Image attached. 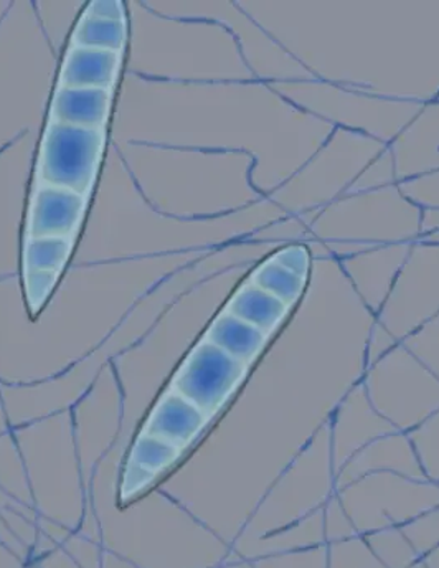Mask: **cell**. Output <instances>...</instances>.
Returning a JSON list of instances; mask_svg holds the SVG:
<instances>
[{
	"instance_id": "277c9868",
	"label": "cell",
	"mask_w": 439,
	"mask_h": 568,
	"mask_svg": "<svg viewBox=\"0 0 439 568\" xmlns=\"http://www.w3.org/2000/svg\"><path fill=\"white\" fill-rule=\"evenodd\" d=\"M204 425V412L195 407L187 398L178 395L177 392H172L155 405L144 433L157 436V438L182 448L202 432Z\"/></svg>"
},
{
	"instance_id": "ba28073f",
	"label": "cell",
	"mask_w": 439,
	"mask_h": 568,
	"mask_svg": "<svg viewBox=\"0 0 439 568\" xmlns=\"http://www.w3.org/2000/svg\"><path fill=\"white\" fill-rule=\"evenodd\" d=\"M286 306L282 300L262 290L255 283L245 284L228 304V313L245 323L252 324L256 329L268 333L286 314Z\"/></svg>"
},
{
	"instance_id": "3957f363",
	"label": "cell",
	"mask_w": 439,
	"mask_h": 568,
	"mask_svg": "<svg viewBox=\"0 0 439 568\" xmlns=\"http://www.w3.org/2000/svg\"><path fill=\"white\" fill-rule=\"evenodd\" d=\"M84 205L86 202L78 192L53 185H40L30 207L29 235L32 239H69L78 229Z\"/></svg>"
},
{
	"instance_id": "6da1fadb",
	"label": "cell",
	"mask_w": 439,
	"mask_h": 568,
	"mask_svg": "<svg viewBox=\"0 0 439 568\" xmlns=\"http://www.w3.org/2000/svg\"><path fill=\"white\" fill-rule=\"evenodd\" d=\"M103 141L101 130H86L53 121L43 136L40 181L45 185L86 194L96 175Z\"/></svg>"
},
{
	"instance_id": "7c38bea8",
	"label": "cell",
	"mask_w": 439,
	"mask_h": 568,
	"mask_svg": "<svg viewBox=\"0 0 439 568\" xmlns=\"http://www.w3.org/2000/svg\"><path fill=\"white\" fill-rule=\"evenodd\" d=\"M304 280H306L304 276L296 275L292 270L279 265L275 258L259 266L256 270L255 276H253V283L256 286L268 291L269 294L282 300L286 306L294 303L299 297V294L303 293Z\"/></svg>"
},
{
	"instance_id": "8fae6325",
	"label": "cell",
	"mask_w": 439,
	"mask_h": 568,
	"mask_svg": "<svg viewBox=\"0 0 439 568\" xmlns=\"http://www.w3.org/2000/svg\"><path fill=\"white\" fill-rule=\"evenodd\" d=\"M72 252V240L55 239V236H42L32 239L25 243L23 263L25 272H52L60 273Z\"/></svg>"
},
{
	"instance_id": "8992f818",
	"label": "cell",
	"mask_w": 439,
	"mask_h": 568,
	"mask_svg": "<svg viewBox=\"0 0 439 568\" xmlns=\"http://www.w3.org/2000/svg\"><path fill=\"white\" fill-rule=\"evenodd\" d=\"M120 70V53L111 50L73 47L63 62L60 81L67 88L110 90Z\"/></svg>"
},
{
	"instance_id": "9a60e30c",
	"label": "cell",
	"mask_w": 439,
	"mask_h": 568,
	"mask_svg": "<svg viewBox=\"0 0 439 568\" xmlns=\"http://www.w3.org/2000/svg\"><path fill=\"white\" fill-rule=\"evenodd\" d=\"M88 13L100 17V19L116 20V22H123L124 19L123 3L116 2V0H100V2L90 3Z\"/></svg>"
},
{
	"instance_id": "4fadbf2b",
	"label": "cell",
	"mask_w": 439,
	"mask_h": 568,
	"mask_svg": "<svg viewBox=\"0 0 439 568\" xmlns=\"http://www.w3.org/2000/svg\"><path fill=\"white\" fill-rule=\"evenodd\" d=\"M59 273L52 272H25V294L29 301L30 310L33 313L40 310L49 300L53 286L57 283Z\"/></svg>"
},
{
	"instance_id": "5b68a950",
	"label": "cell",
	"mask_w": 439,
	"mask_h": 568,
	"mask_svg": "<svg viewBox=\"0 0 439 568\" xmlns=\"http://www.w3.org/2000/svg\"><path fill=\"white\" fill-rule=\"evenodd\" d=\"M111 94L100 88L60 87L52 101L55 123L101 130L110 113Z\"/></svg>"
},
{
	"instance_id": "30bf717a",
	"label": "cell",
	"mask_w": 439,
	"mask_h": 568,
	"mask_svg": "<svg viewBox=\"0 0 439 568\" xmlns=\"http://www.w3.org/2000/svg\"><path fill=\"white\" fill-rule=\"evenodd\" d=\"M178 453H181L178 446L143 433L134 443L130 466L140 469L149 478L155 479L178 458Z\"/></svg>"
},
{
	"instance_id": "7a4b0ae2",
	"label": "cell",
	"mask_w": 439,
	"mask_h": 568,
	"mask_svg": "<svg viewBox=\"0 0 439 568\" xmlns=\"http://www.w3.org/2000/svg\"><path fill=\"white\" fill-rule=\"evenodd\" d=\"M243 374L245 364L205 341L185 358L175 375L174 388L205 415L214 414L235 390Z\"/></svg>"
},
{
	"instance_id": "9c48e42d",
	"label": "cell",
	"mask_w": 439,
	"mask_h": 568,
	"mask_svg": "<svg viewBox=\"0 0 439 568\" xmlns=\"http://www.w3.org/2000/svg\"><path fill=\"white\" fill-rule=\"evenodd\" d=\"M124 40H126L124 22L100 19L90 13L80 20L73 36L74 47L111 50V52H120L123 49Z\"/></svg>"
},
{
	"instance_id": "5bb4252c",
	"label": "cell",
	"mask_w": 439,
	"mask_h": 568,
	"mask_svg": "<svg viewBox=\"0 0 439 568\" xmlns=\"http://www.w3.org/2000/svg\"><path fill=\"white\" fill-rule=\"evenodd\" d=\"M275 260L279 265L306 278L307 268H309V256H307L303 246H289V248L279 252Z\"/></svg>"
},
{
	"instance_id": "52a82bcc",
	"label": "cell",
	"mask_w": 439,
	"mask_h": 568,
	"mask_svg": "<svg viewBox=\"0 0 439 568\" xmlns=\"http://www.w3.org/2000/svg\"><path fill=\"white\" fill-rule=\"evenodd\" d=\"M207 341L229 357L246 364L262 351L265 344V333L256 329L252 324L232 316L222 314L208 329Z\"/></svg>"
}]
</instances>
